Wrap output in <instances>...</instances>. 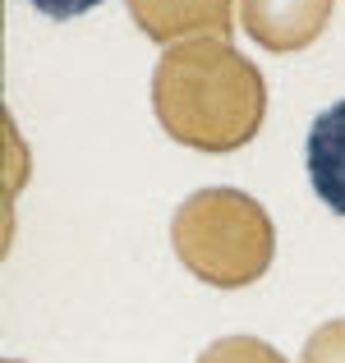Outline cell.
Segmentation results:
<instances>
[{"mask_svg": "<svg viewBox=\"0 0 345 363\" xmlns=\"http://www.w3.org/2000/svg\"><path fill=\"white\" fill-rule=\"evenodd\" d=\"M309 179L313 194L345 216V101L327 106L309 129Z\"/></svg>", "mask_w": 345, "mask_h": 363, "instance_id": "5b68a950", "label": "cell"}, {"mask_svg": "<svg viewBox=\"0 0 345 363\" xmlns=\"http://www.w3.org/2000/svg\"><path fill=\"white\" fill-rule=\"evenodd\" d=\"M33 9H42L46 18H79L88 14V9H97L102 0H28Z\"/></svg>", "mask_w": 345, "mask_h": 363, "instance_id": "ba28073f", "label": "cell"}, {"mask_svg": "<svg viewBox=\"0 0 345 363\" xmlns=\"http://www.w3.org/2000/svg\"><path fill=\"white\" fill-rule=\"evenodd\" d=\"M170 244L189 276L217 290H244L272 267L276 230L267 207L244 189H198L175 207Z\"/></svg>", "mask_w": 345, "mask_h": 363, "instance_id": "7a4b0ae2", "label": "cell"}, {"mask_svg": "<svg viewBox=\"0 0 345 363\" xmlns=\"http://www.w3.org/2000/svg\"><path fill=\"white\" fill-rule=\"evenodd\" d=\"M198 363H285V359L258 336H221L198 354Z\"/></svg>", "mask_w": 345, "mask_h": 363, "instance_id": "8992f818", "label": "cell"}, {"mask_svg": "<svg viewBox=\"0 0 345 363\" xmlns=\"http://www.w3.org/2000/svg\"><path fill=\"white\" fill-rule=\"evenodd\" d=\"M336 0H239V23L267 51H304L318 42Z\"/></svg>", "mask_w": 345, "mask_h": 363, "instance_id": "3957f363", "label": "cell"}, {"mask_svg": "<svg viewBox=\"0 0 345 363\" xmlns=\"http://www.w3.org/2000/svg\"><path fill=\"white\" fill-rule=\"evenodd\" d=\"M133 23L152 42H189V37H230L235 0H129Z\"/></svg>", "mask_w": 345, "mask_h": 363, "instance_id": "277c9868", "label": "cell"}, {"mask_svg": "<svg viewBox=\"0 0 345 363\" xmlns=\"http://www.w3.org/2000/svg\"><path fill=\"white\" fill-rule=\"evenodd\" d=\"M304 363H345V322H327L309 336Z\"/></svg>", "mask_w": 345, "mask_h": 363, "instance_id": "52a82bcc", "label": "cell"}, {"mask_svg": "<svg viewBox=\"0 0 345 363\" xmlns=\"http://www.w3.org/2000/svg\"><path fill=\"white\" fill-rule=\"evenodd\" d=\"M152 111L185 147L235 152L263 129L267 83L226 37H189L161 55L152 74Z\"/></svg>", "mask_w": 345, "mask_h": 363, "instance_id": "6da1fadb", "label": "cell"}, {"mask_svg": "<svg viewBox=\"0 0 345 363\" xmlns=\"http://www.w3.org/2000/svg\"><path fill=\"white\" fill-rule=\"evenodd\" d=\"M0 363H18V359H0Z\"/></svg>", "mask_w": 345, "mask_h": 363, "instance_id": "9c48e42d", "label": "cell"}]
</instances>
